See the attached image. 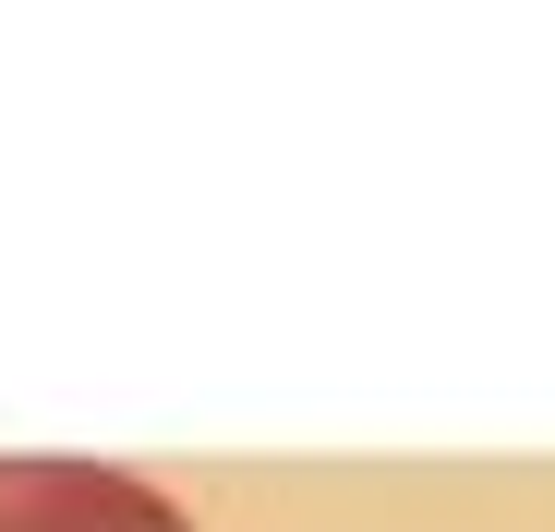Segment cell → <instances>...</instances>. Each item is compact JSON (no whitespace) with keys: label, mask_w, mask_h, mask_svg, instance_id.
<instances>
[{"label":"cell","mask_w":555,"mask_h":532,"mask_svg":"<svg viewBox=\"0 0 555 532\" xmlns=\"http://www.w3.org/2000/svg\"><path fill=\"white\" fill-rule=\"evenodd\" d=\"M0 532H194L145 472L109 460H0Z\"/></svg>","instance_id":"6da1fadb"}]
</instances>
